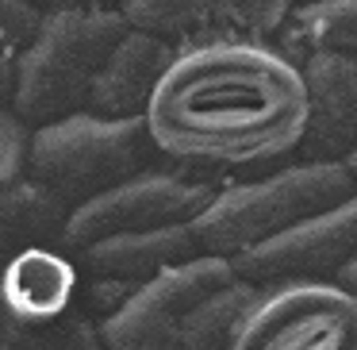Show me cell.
Listing matches in <instances>:
<instances>
[{"mask_svg":"<svg viewBox=\"0 0 357 350\" xmlns=\"http://www.w3.org/2000/svg\"><path fill=\"white\" fill-rule=\"evenodd\" d=\"M146 124L177 166H265L300 150L307 89L300 66L273 47H208L169 66Z\"/></svg>","mask_w":357,"mask_h":350,"instance_id":"cell-1","label":"cell"},{"mask_svg":"<svg viewBox=\"0 0 357 350\" xmlns=\"http://www.w3.org/2000/svg\"><path fill=\"white\" fill-rule=\"evenodd\" d=\"M265 289L223 258H196L154 277L100 323L104 350H231Z\"/></svg>","mask_w":357,"mask_h":350,"instance_id":"cell-2","label":"cell"},{"mask_svg":"<svg viewBox=\"0 0 357 350\" xmlns=\"http://www.w3.org/2000/svg\"><path fill=\"white\" fill-rule=\"evenodd\" d=\"M131 31L123 8L104 4H58L43 8L31 47L16 58L12 112L24 127H47L89 112V93L116 43Z\"/></svg>","mask_w":357,"mask_h":350,"instance_id":"cell-3","label":"cell"},{"mask_svg":"<svg viewBox=\"0 0 357 350\" xmlns=\"http://www.w3.org/2000/svg\"><path fill=\"white\" fill-rule=\"evenodd\" d=\"M354 196L357 181L346 166L292 162L265 177L223 185L215 200L192 219V235L204 258L231 262Z\"/></svg>","mask_w":357,"mask_h":350,"instance_id":"cell-4","label":"cell"},{"mask_svg":"<svg viewBox=\"0 0 357 350\" xmlns=\"http://www.w3.org/2000/svg\"><path fill=\"white\" fill-rule=\"evenodd\" d=\"M158 162L162 150L150 135L146 116L100 119L81 112L31 131V147H27V177L47 185L70 208H81L158 170Z\"/></svg>","mask_w":357,"mask_h":350,"instance_id":"cell-5","label":"cell"},{"mask_svg":"<svg viewBox=\"0 0 357 350\" xmlns=\"http://www.w3.org/2000/svg\"><path fill=\"white\" fill-rule=\"evenodd\" d=\"M219 196V185L185 177L177 170H150L96 200L73 208L62 235V254H81L119 235H146L162 227H185Z\"/></svg>","mask_w":357,"mask_h":350,"instance_id":"cell-6","label":"cell"},{"mask_svg":"<svg viewBox=\"0 0 357 350\" xmlns=\"http://www.w3.org/2000/svg\"><path fill=\"white\" fill-rule=\"evenodd\" d=\"M231 350H357V300L338 285L265 289Z\"/></svg>","mask_w":357,"mask_h":350,"instance_id":"cell-7","label":"cell"},{"mask_svg":"<svg viewBox=\"0 0 357 350\" xmlns=\"http://www.w3.org/2000/svg\"><path fill=\"white\" fill-rule=\"evenodd\" d=\"M123 16L135 31L162 39L181 54L208 47L277 50L292 4H231V0H127Z\"/></svg>","mask_w":357,"mask_h":350,"instance_id":"cell-8","label":"cell"},{"mask_svg":"<svg viewBox=\"0 0 357 350\" xmlns=\"http://www.w3.org/2000/svg\"><path fill=\"white\" fill-rule=\"evenodd\" d=\"M357 258V196L292 231L231 258V270L246 285H334L338 273Z\"/></svg>","mask_w":357,"mask_h":350,"instance_id":"cell-9","label":"cell"},{"mask_svg":"<svg viewBox=\"0 0 357 350\" xmlns=\"http://www.w3.org/2000/svg\"><path fill=\"white\" fill-rule=\"evenodd\" d=\"M307 89V131L300 162L346 166L357 150V62L338 54H307L300 62Z\"/></svg>","mask_w":357,"mask_h":350,"instance_id":"cell-10","label":"cell"},{"mask_svg":"<svg viewBox=\"0 0 357 350\" xmlns=\"http://www.w3.org/2000/svg\"><path fill=\"white\" fill-rule=\"evenodd\" d=\"M177 62V50L146 31H127L108 54L104 70L96 73V85L89 93V116L100 119H139L146 116L158 85L165 81L169 66Z\"/></svg>","mask_w":357,"mask_h":350,"instance_id":"cell-11","label":"cell"},{"mask_svg":"<svg viewBox=\"0 0 357 350\" xmlns=\"http://www.w3.org/2000/svg\"><path fill=\"white\" fill-rule=\"evenodd\" d=\"M81 273L62 250H24L8 258L0 273V312L8 323L43 327L70 316Z\"/></svg>","mask_w":357,"mask_h":350,"instance_id":"cell-12","label":"cell"},{"mask_svg":"<svg viewBox=\"0 0 357 350\" xmlns=\"http://www.w3.org/2000/svg\"><path fill=\"white\" fill-rule=\"evenodd\" d=\"M73 208L35 177H16L0 185V258L24 250H62V235Z\"/></svg>","mask_w":357,"mask_h":350,"instance_id":"cell-13","label":"cell"},{"mask_svg":"<svg viewBox=\"0 0 357 350\" xmlns=\"http://www.w3.org/2000/svg\"><path fill=\"white\" fill-rule=\"evenodd\" d=\"M277 50L296 66L307 54H338L357 62V0H319L292 8Z\"/></svg>","mask_w":357,"mask_h":350,"instance_id":"cell-14","label":"cell"},{"mask_svg":"<svg viewBox=\"0 0 357 350\" xmlns=\"http://www.w3.org/2000/svg\"><path fill=\"white\" fill-rule=\"evenodd\" d=\"M0 350H104V342H100V327L85 312L73 308L70 316L43 327L4 323L0 327Z\"/></svg>","mask_w":357,"mask_h":350,"instance_id":"cell-15","label":"cell"},{"mask_svg":"<svg viewBox=\"0 0 357 350\" xmlns=\"http://www.w3.org/2000/svg\"><path fill=\"white\" fill-rule=\"evenodd\" d=\"M39 24H43V8L24 4V0H0V54L20 58L31 47Z\"/></svg>","mask_w":357,"mask_h":350,"instance_id":"cell-16","label":"cell"},{"mask_svg":"<svg viewBox=\"0 0 357 350\" xmlns=\"http://www.w3.org/2000/svg\"><path fill=\"white\" fill-rule=\"evenodd\" d=\"M27 147H31V135L24 119L12 108H0V185L27 173Z\"/></svg>","mask_w":357,"mask_h":350,"instance_id":"cell-17","label":"cell"},{"mask_svg":"<svg viewBox=\"0 0 357 350\" xmlns=\"http://www.w3.org/2000/svg\"><path fill=\"white\" fill-rule=\"evenodd\" d=\"M12 96H16V58L0 54V108H12Z\"/></svg>","mask_w":357,"mask_h":350,"instance_id":"cell-18","label":"cell"},{"mask_svg":"<svg viewBox=\"0 0 357 350\" xmlns=\"http://www.w3.org/2000/svg\"><path fill=\"white\" fill-rule=\"evenodd\" d=\"M334 285H338V289H346V293L357 300V258H354V262H349L346 270L338 273V281H334Z\"/></svg>","mask_w":357,"mask_h":350,"instance_id":"cell-19","label":"cell"},{"mask_svg":"<svg viewBox=\"0 0 357 350\" xmlns=\"http://www.w3.org/2000/svg\"><path fill=\"white\" fill-rule=\"evenodd\" d=\"M346 170H349V173H354V181H357V150H354V154H349V162H346Z\"/></svg>","mask_w":357,"mask_h":350,"instance_id":"cell-20","label":"cell"},{"mask_svg":"<svg viewBox=\"0 0 357 350\" xmlns=\"http://www.w3.org/2000/svg\"><path fill=\"white\" fill-rule=\"evenodd\" d=\"M0 273H4V258H0ZM8 323V319H4V312H0V327Z\"/></svg>","mask_w":357,"mask_h":350,"instance_id":"cell-21","label":"cell"}]
</instances>
